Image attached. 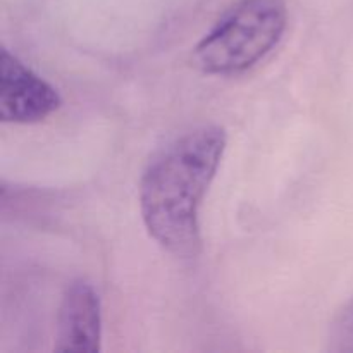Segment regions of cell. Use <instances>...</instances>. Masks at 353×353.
Instances as JSON below:
<instances>
[{"label":"cell","mask_w":353,"mask_h":353,"mask_svg":"<svg viewBox=\"0 0 353 353\" xmlns=\"http://www.w3.org/2000/svg\"><path fill=\"white\" fill-rule=\"evenodd\" d=\"M286 19L285 0H240L193 48V65L212 76L243 74L278 45Z\"/></svg>","instance_id":"obj_2"},{"label":"cell","mask_w":353,"mask_h":353,"mask_svg":"<svg viewBox=\"0 0 353 353\" xmlns=\"http://www.w3.org/2000/svg\"><path fill=\"white\" fill-rule=\"evenodd\" d=\"M327 350L334 353H353V299L341 309L331 324Z\"/></svg>","instance_id":"obj_5"},{"label":"cell","mask_w":353,"mask_h":353,"mask_svg":"<svg viewBox=\"0 0 353 353\" xmlns=\"http://www.w3.org/2000/svg\"><path fill=\"white\" fill-rule=\"evenodd\" d=\"M61 107L57 90L34 74L14 54H0V119L2 123L33 124L47 119Z\"/></svg>","instance_id":"obj_3"},{"label":"cell","mask_w":353,"mask_h":353,"mask_svg":"<svg viewBox=\"0 0 353 353\" xmlns=\"http://www.w3.org/2000/svg\"><path fill=\"white\" fill-rule=\"evenodd\" d=\"M226 131L200 126L154 155L140 181V209L148 234L179 259L202 252L199 209L226 150Z\"/></svg>","instance_id":"obj_1"},{"label":"cell","mask_w":353,"mask_h":353,"mask_svg":"<svg viewBox=\"0 0 353 353\" xmlns=\"http://www.w3.org/2000/svg\"><path fill=\"white\" fill-rule=\"evenodd\" d=\"M102 340L100 299L90 283L78 279L65 288L59 309L57 352L97 353Z\"/></svg>","instance_id":"obj_4"}]
</instances>
